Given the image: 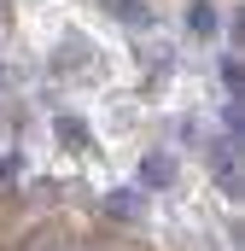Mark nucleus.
Masks as SVG:
<instances>
[{"label": "nucleus", "instance_id": "nucleus-6", "mask_svg": "<svg viewBox=\"0 0 245 251\" xmlns=\"http://www.w3.org/2000/svg\"><path fill=\"white\" fill-rule=\"evenodd\" d=\"M216 70H222V88H228V94H234V100H240V88H245V70H240V59H234V53H228V59L216 64Z\"/></svg>", "mask_w": 245, "mask_h": 251}, {"label": "nucleus", "instance_id": "nucleus-8", "mask_svg": "<svg viewBox=\"0 0 245 251\" xmlns=\"http://www.w3.org/2000/svg\"><path fill=\"white\" fill-rule=\"evenodd\" d=\"M18 164H24V158H18V152H6V158H0V181H12V176H18Z\"/></svg>", "mask_w": 245, "mask_h": 251}, {"label": "nucleus", "instance_id": "nucleus-3", "mask_svg": "<svg viewBox=\"0 0 245 251\" xmlns=\"http://www.w3.org/2000/svg\"><path fill=\"white\" fill-rule=\"evenodd\" d=\"M105 12H117L128 29H152V12H146V0H99Z\"/></svg>", "mask_w": 245, "mask_h": 251}, {"label": "nucleus", "instance_id": "nucleus-2", "mask_svg": "<svg viewBox=\"0 0 245 251\" xmlns=\"http://www.w3.org/2000/svg\"><path fill=\"white\" fill-rule=\"evenodd\" d=\"M170 181H175V158L170 152H152L140 164V187H170Z\"/></svg>", "mask_w": 245, "mask_h": 251}, {"label": "nucleus", "instance_id": "nucleus-7", "mask_svg": "<svg viewBox=\"0 0 245 251\" xmlns=\"http://www.w3.org/2000/svg\"><path fill=\"white\" fill-rule=\"evenodd\" d=\"M59 134H64V140H70V146H82V140H88V134H82V123H76V117H59Z\"/></svg>", "mask_w": 245, "mask_h": 251}, {"label": "nucleus", "instance_id": "nucleus-1", "mask_svg": "<svg viewBox=\"0 0 245 251\" xmlns=\"http://www.w3.org/2000/svg\"><path fill=\"white\" fill-rule=\"evenodd\" d=\"M210 164H216V181L228 193H240V176H234V134H222L216 146H210Z\"/></svg>", "mask_w": 245, "mask_h": 251}, {"label": "nucleus", "instance_id": "nucleus-4", "mask_svg": "<svg viewBox=\"0 0 245 251\" xmlns=\"http://www.w3.org/2000/svg\"><path fill=\"white\" fill-rule=\"evenodd\" d=\"M187 29H193L198 41L216 35V6H210V0H193V6H187Z\"/></svg>", "mask_w": 245, "mask_h": 251}, {"label": "nucleus", "instance_id": "nucleus-5", "mask_svg": "<svg viewBox=\"0 0 245 251\" xmlns=\"http://www.w3.org/2000/svg\"><path fill=\"white\" fill-rule=\"evenodd\" d=\"M105 210L122 216V222H128V216H140V193H111V199H105Z\"/></svg>", "mask_w": 245, "mask_h": 251}]
</instances>
